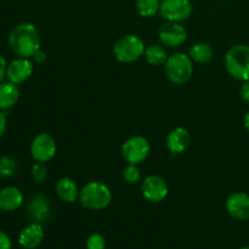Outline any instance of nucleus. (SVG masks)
<instances>
[{"label":"nucleus","instance_id":"obj_17","mask_svg":"<svg viewBox=\"0 0 249 249\" xmlns=\"http://www.w3.org/2000/svg\"><path fill=\"white\" fill-rule=\"evenodd\" d=\"M56 192L58 197L66 203H74L79 198V189L77 184L70 178H61L56 184Z\"/></svg>","mask_w":249,"mask_h":249},{"label":"nucleus","instance_id":"obj_7","mask_svg":"<svg viewBox=\"0 0 249 249\" xmlns=\"http://www.w3.org/2000/svg\"><path fill=\"white\" fill-rule=\"evenodd\" d=\"M194 11L191 0H163L160 12L169 22H182L189 18Z\"/></svg>","mask_w":249,"mask_h":249},{"label":"nucleus","instance_id":"obj_19","mask_svg":"<svg viewBox=\"0 0 249 249\" xmlns=\"http://www.w3.org/2000/svg\"><path fill=\"white\" fill-rule=\"evenodd\" d=\"M189 56L197 63H207L213 58V49L208 43H196L190 48Z\"/></svg>","mask_w":249,"mask_h":249},{"label":"nucleus","instance_id":"obj_27","mask_svg":"<svg viewBox=\"0 0 249 249\" xmlns=\"http://www.w3.org/2000/svg\"><path fill=\"white\" fill-rule=\"evenodd\" d=\"M241 96L247 104H249V80L243 82L242 88H241Z\"/></svg>","mask_w":249,"mask_h":249},{"label":"nucleus","instance_id":"obj_26","mask_svg":"<svg viewBox=\"0 0 249 249\" xmlns=\"http://www.w3.org/2000/svg\"><path fill=\"white\" fill-rule=\"evenodd\" d=\"M12 242L11 238L4 231H0V249H11Z\"/></svg>","mask_w":249,"mask_h":249},{"label":"nucleus","instance_id":"obj_30","mask_svg":"<svg viewBox=\"0 0 249 249\" xmlns=\"http://www.w3.org/2000/svg\"><path fill=\"white\" fill-rule=\"evenodd\" d=\"M33 58L38 63H43V62H45L46 55H45V53H44L43 50H40V49H39V50L36 53V55L33 56Z\"/></svg>","mask_w":249,"mask_h":249},{"label":"nucleus","instance_id":"obj_33","mask_svg":"<svg viewBox=\"0 0 249 249\" xmlns=\"http://www.w3.org/2000/svg\"><path fill=\"white\" fill-rule=\"evenodd\" d=\"M0 212H1V211H0Z\"/></svg>","mask_w":249,"mask_h":249},{"label":"nucleus","instance_id":"obj_28","mask_svg":"<svg viewBox=\"0 0 249 249\" xmlns=\"http://www.w3.org/2000/svg\"><path fill=\"white\" fill-rule=\"evenodd\" d=\"M6 68H7L6 60L4 58V56L0 55V83H1V80L4 79V77L6 75Z\"/></svg>","mask_w":249,"mask_h":249},{"label":"nucleus","instance_id":"obj_3","mask_svg":"<svg viewBox=\"0 0 249 249\" xmlns=\"http://www.w3.org/2000/svg\"><path fill=\"white\" fill-rule=\"evenodd\" d=\"M225 67L233 79L249 80V46L237 44L229 49L225 55Z\"/></svg>","mask_w":249,"mask_h":249},{"label":"nucleus","instance_id":"obj_22","mask_svg":"<svg viewBox=\"0 0 249 249\" xmlns=\"http://www.w3.org/2000/svg\"><path fill=\"white\" fill-rule=\"evenodd\" d=\"M17 163L14 158L9 156H1L0 157V177L10 178L14 177L17 173Z\"/></svg>","mask_w":249,"mask_h":249},{"label":"nucleus","instance_id":"obj_16","mask_svg":"<svg viewBox=\"0 0 249 249\" xmlns=\"http://www.w3.org/2000/svg\"><path fill=\"white\" fill-rule=\"evenodd\" d=\"M23 203V194L18 187L6 186L0 190V211L14 212Z\"/></svg>","mask_w":249,"mask_h":249},{"label":"nucleus","instance_id":"obj_9","mask_svg":"<svg viewBox=\"0 0 249 249\" xmlns=\"http://www.w3.org/2000/svg\"><path fill=\"white\" fill-rule=\"evenodd\" d=\"M158 36L163 45L168 48H179L186 41L187 32L179 22L168 21L160 27Z\"/></svg>","mask_w":249,"mask_h":249},{"label":"nucleus","instance_id":"obj_18","mask_svg":"<svg viewBox=\"0 0 249 249\" xmlns=\"http://www.w3.org/2000/svg\"><path fill=\"white\" fill-rule=\"evenodd\" d=\"M19 99V90L11 82L0 83V109H10L17 104Z\"/></svg>","mask_w":249,"mask_h":249},{"label":"nucleus","instance_id":"obj_20","mask_svg":"<svg viewBox=\"0 0 249 249\" xmlns=\"http://www.w3.org/2000/svg\"><path fill=\"white\" fill-rule=\"evenodd\" d=\"M145 58L150 65L152 66H162L167 62L168 56L167 51L163 46L157 45H150L145 49Z\"/></svg>","mask_w":249,"mask_h":249},{"label":"nucleus","instance_id":"obj_32","mask_svg":"<svg viewBox=\"0 0 249 249\" xmlns=\"http://www.w3.org/2000/svg\"><path fill=\"white\" fill-rule=\"evenodd\" d=\"M240 249H249V246H245V247H241Z\"/></svg>","mask_w":249,"mask_h":249},{"label":"nucleus","instance_id":"obj_8","mask_svg":"<svg viewBox=\"0 0 249 249\" xmlns=\"http://www.w3.org/2000/svg\"><path fill=\"white\" fill-rule=\"evenodd\" d=\"M31 153L36 162H49L56 155L55 139L50 134H38L31 143Z\"/></svg>","mask_w":249,"mask_h":249},{"label":"nucleus","instance_id":"obj_15","mask_svg":"<svg viewBox=\"0 0 249 249\" xmlns=\"http://www.w3.org/2000/svg\"><path fill=\"white\" fill-rule=\"evenodd\" d=\"M190 143H191V134L182 126L173 129L167 138L168 150L177 155L185 152L189 148Z\"/></svg>","mask_w":249,"mask_h":249},{"label":"nucleus","instance_id":"obj_4","mask_svg":"<svg viewBox=\"0 0 249 249\" xmlns=\"http://www.w3.org/2000/svg\"><path fill=\"white\" fill-rule=\"evenodd\" d=\"M168 79L177 85L185 84L194 74V61L184 53H175L168 57L164 63Z\"/></svg>","mask_w":249,"mask_h":249},{"label":"nucleus","instance_id":"obj_10","mask_svg":"<svg viewBox=\"0 0 249 249\" xmlns=\"http://www.w3.org/2000/svg\"><path fill=\"white\" fill-rule=\"evenodd\" d=\"M142 196L151 203H160L163 199L167 198L168 185L165 180L160 175H150L146 178L141 186Z\"/></svg>","mask_w":249,"mask_h":249},{"label":"nucleus","instance_id":"obj_1","mask_svg":"<svg viewBox=\"0 0 249 249\" xmlns=\"http://www.w3.org/2000/svg\"><path fill=\"white\" fill-rule=\"evenodd\" d=\"M9 45L18 57L31 58L40 49V34L34 24L19 23L10 32Z\"/></svg>","mask_w":249,"mask_h":249},{"label":"nucleus","instance_id":"obj_14","mask_svg":"<svg viewBox=\"0 0 249 249\" xmlns=\"http://www.w3.org/2000/svg\"><path fill=\"white\" fill-rule=\"evenodd\" d=\"M44 240V228L39 223H31L24 226L18 235V243L24 249H36Z\"/></svg>","mask_w":249,"mask_h":249},{"label":"nucleus","instance_id":"obj_21","mask_svg":"<svg viewBox=\"0 0 249 249\" xmlns=\"http://www.w3.org/2000/svg\"><path fill=\"white\" fill-rule=\"evenodd\" d=\"M136 11L142 17H152L160 11V0H136Z\"/></svg>","mask_w":249,"mask_h":249},{"label":"nucleus","instance_id":"obj_12","mask_svg":"<svg viewBox=\"0 0 249 249\" xmlns=\"http://www.w3.org/2000/svg\"><path fill=\"white\" fill-rule=\"evenodd\" d=\"M226 211L237 220L249 219V195L246 192H235L226 199Z\"/></svg>","mask_w":249,"mask_h":249},{"label":"nucleus","instance_id":"obj_11","mask_svg":"<svg viewBox=\"0 0 249 249\" xmlns=\"http://www.w3.org/2000/svg\"><path fill=\"white\" fill-rule=\"evenodd\" d=\"M33 73V63L29 61V58L18 57L7 65L6 77L9 82L18 85L24 83L31 78Z\"/></svg>","mask_w":249,"mask_h":249},{"label":"nucleus","instance_id":"obj_29","mask_svg":"<svg viewBox=\"0 0 249 249\" xmlns=\"http://www.w3.org/2000/svg\"><path fill=\"white\" fill-rule=\"evenodd\" d=\"M5 130H6V117H5L2 109H0V139L5 134Z\"/></svg>","mask_w":249,"mask_h":249},{"label":"nucleus","instance_id":"obj_31","mask_svg":"<svg viewBox=\"0 0 249 249\" xmlns=\"http://www.w3.org/2000/svg\"><path fill=\"white\" fill-rule=\"evenodd\" d=\"M245 126H246V129L249 131V112H247L245 116Z\"/></svg>","mask_w":249,"mask_h":249},{"label":"nucleus","instance_id":"obj_24","mask_svg":"<svg viewBox=\"0 0 249 249\" xmlns=\"http://www.w3.org/2000/svg\"><path fill=\"white\" fill-rule=\"evenodd\" d=\"M46 177H48V169H46L45 164L36 162L32 168V178H33V180L38 184H41L46 179Z\"/></svg>","mask_w":249,"mask_h":249},{"label":"nucleus","instance_id":"obj_2","mask_svg":"<svg viewBox=\"0 0 249 249\" xmlns=\"http://www.w3.org/2000/svg\"><path fill=\"white\" fill-rule=\"evenodd\" d=\"M82 206L89 211H102L112 201V192L107 185L100 181H91L85 185L79 194Z\"/></svg>","mask_w":249,"mask_h":249},{"label":"nucleus","instance_id":"obj_23","mask_svg":"<svg viewBox=\"0 0 249 249\" xmlns=\"http://www.w3.org/2000/svg\"><path fill=\"white\" fill-rule=\"evenodd\" d=\"M123 178L128 184H136L140 180L141 173L136 164H129L123 170Z\"/></svg>","mask_w":249,"mask_h":249},{"label":"nucleus","instance_id":"obj_5","mask_svg":"<svg viewBox=\"0 0 249 249\" xmlns=\"http://www.w3.org/2000/svg\"><path fill=\"white\" fill-rule=\"evenodd\" d=\"M113 53L119 62H135L145 53V44L140 36L135 34H126L116 41Z\"/></svg>","mask_w":249,"mask_h":249},{"label":"nucleus","instance_id":"obj_13","mask_svg":"<svg viewBox=\"0 0 249 249\" xmlns=\"http://www.w3.org/2000/svg\"><path fill=\"white\" fill-rule=\"evenodd\" d=\"M50 201L43 195L34 196L27 207V214L33 223H45L50 218Z\"/></svg>","mask_w":249,"mask_h":249},{"label":"nucleus","instance_id":"obj_6","mask_svg":"<svg viewBox=\"0 0 249 249\" xmlns=\"http://www.w3.org/2000/svg\"><path fill=\"white\" fill-rule=\"evenodd\" d=\"M150 152V142L140 135L131 136L122 146V156L129 164H140L148 157Z\"/></svg>","mask_w":249,"mask_h":249},{"label":"nucleus","instance_id":"obj_25","mask_svg":"<svg viewBox=\"0 0 249 249\" xmlns=\"http://www.w3.org/2000/svg\"><path fill=\"white\" fill-rule=\"evenodd\" d=\"M106 240L100 233H92L87 240V249H105Z\"/></svg>","mask_w":249,"mask_h":249}]
</instances>
